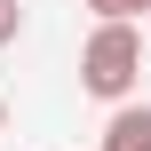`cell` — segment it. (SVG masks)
I'll return each mask as SVG.
<instances>
[{
    "label": "cell",
    "mask_w": 151,
    "mask_h": 151,
    "mask_svg": "<svg viewBox=\"0 0 151 151\" xmlns=\"http://www.w3.org/2000/svg\"><path fill=\"white\" fill-rule=\"evenodd\" d=\"M80 8H88L96 24H143L151 16V0H80Z\"/></svg>",
    "instance_id": "obj_3"
},
{
    "label": "cell",
    "mask_w": 151,
    "mask_h": 151,
    "mask_svg": "<svg viewBox=\"0 0 151 151\" xmlns=\"http://www.w3.org/2000/svg\"><path fill=\"white\" fill-rule=\"evenodd\" d=\"M96 151H151V104H111V119H104V143Z\"/></svg>",
    "instance_id": "obj_2"
},
{
    "label": "cell",
    "mask_w": 151,
    "mask_h": 151,
    "mask_svg": "<svg viewBox=\"0 0 151 151\" xmlns=\"http://www.w3.org/2000/svg\"><path fill=\"white\" fill-rule=\"evenodd\" d=\"M143 80V24H96L80 48V88L96 104H127Z\"/></svg>",
    "instance_id": "obj_1"
},
{
    "label": "cell",
    "mask_w": 151,
    "mask_h": 151,
    "mask_svg": "<svg viewBox=\"0 0 151 151\" xmlns=\"http://www.w3.org/2000/svg\"><path fill=\"white\" fill-rule=\"evenodd\" d=\"M24 40V0H0V48Z\"/></svg>",
    "instance_id": "obj_4"
},
{
    "label": "cell",
    "mask_w": 151,
    "mask_h": 151,
    "mask_svg": "<svg viewBox=\"0 0 151 151\" xmlns=\"http://www.w3.org/2000/svg\"><path fill=\"white\" fill-rule=\"evenodd\" d=\"M0 135H8V96H0Z\"/></svg>",
    "instance_id": "obj_5"
}]
</instances>
